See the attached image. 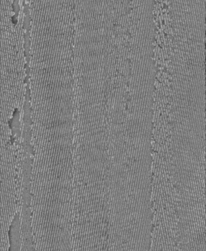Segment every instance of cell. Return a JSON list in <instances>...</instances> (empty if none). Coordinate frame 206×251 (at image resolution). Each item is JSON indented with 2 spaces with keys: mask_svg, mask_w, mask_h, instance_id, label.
<instances>
[{
  "mask_svg": "<svg viewBox=\"0 0 206 251\" xmlns=\"http://www.w3.org/2000/svg\"><path fill=\"white\" fill-rule=\"evenodd\" d=\"M20 219L19 213L15 216L9 227L8 236L9 251H20Z\"/></svg>",
  "mask_w": 206,
  "mask_h": 251,
  "instance_id": "1",
  "label": "cell"
}]
</instances>
